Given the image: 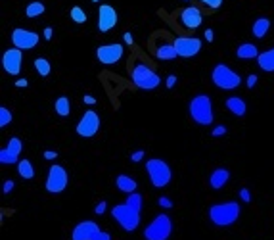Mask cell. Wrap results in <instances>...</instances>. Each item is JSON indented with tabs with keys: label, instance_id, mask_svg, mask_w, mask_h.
<instances>
[{
	"label": "cell",
	"instance_id": "1",
	"mask_svg": "<svg viewBox=\"0 0 274 240\" xmlns=\"http://www.w3.org/2000/svg\"><path fill=\"white\" fill-rule=\"evenodd\" d=\"M190 118L196 121L198 125H211L215 121L213 114V104H211V98L207 94H198L190 100Z\"/></svg>",
	"mask_w": 274,
	"mask_h": 240
},
{
	"label": "cell",
	"instance_id": "2",
	"mask_svg": "<svg viewBox=\"0 0 274 240\" xmlns=\"http://www.w3.org/2000/svg\"><path fill=\"white\" fill-rule=\"evenodd\" d=\"M240 206L238 202H222V204H213L209 208V219L217 227H230L238 221L240 217Z\"/></svg>",
	"mask_w": 274,
	"mask_h": 240
},
{
	"label": "cell",
	"instance_id": "3",
	"mask_svg": "<svg viewBox=\"0 0 274 240\" xmlns=\"http://www.w3.org/2000/svg\"><path fill=\"white\" fill-rule=\"evenodd\" d=\"M211 79H213V85L217 89L222 90H232L238 89L240 83H242V77L232 71L226 63H217L213 67V73H211Z\"/></svg>",
	"mask_w": 274,
	"mask_h": 240
},
{
	"label": "cell",
	"instance_id": "4",
	"mask_svg": "<svg viewBox=\"0 0 274 240\" xmlns=\"http://www.w3.org/2000/svg\"><path fill=\"white\" fill-rule=\"evenodd\" d=\"M146 171H148L150 180H152V184L155 188L167 186L171 182V177H173L171 167L167 165V161L165 160H159V158H152V160L146 161Z\"/></svg>",
	"mask_w": 274,
	"mask_h": 240
},
{
	"label": "cell",
	"instance_id": "5",
	"mask_svg": "<svg viewBox=\"0 0 274 240\" xmlns=\"http://www.w3.org/2000/svg\"><path fill=\"white\" fill-rule=\"evenodd\" d=\"M173 233V221L167 213H159L144 231L146 240H169Z\"/></svg>",
	"mask_w": 274,
	"mask_h": 240
},
{
	"label": "cell",
	"instance_id": "6",
	"mask_svg": "<svg viewBox=\"0 0 274 240\" xmlns=\"http://www.w3.org/2000/svg\"><path fill=\"white\" fill-rule=\"evenodd\" d=\"M111 215H113V219L121 225L123 231L132 233V231H136L138 225H140V211L130 208L128 204H117V206L111 210Z\"/></svg>",
	"mask_w": 274,
	"mask_h": 240
},
{
	"label": "cell",
	"instance_id": "7",
	"mask_svg": "<svg viewBox=\"0 0 274 240\" xmlns=\"http://www.w3.org/2000/svg\"><path fill=\"white\" fill-rule=\"evenodd\" d=\"M130 77H132V83L142 90H153L159 85V75L153 71L152 67H148L144 63H138L130 71Z\"/></svg>",
	"mask_w": 274,
	"mask_h": 240
},
{
	"label": "cell",
	"instance_id": "8",
	"mask_svg": "<svg viewBox=\"0 0 274 240\" xmlns=\"http://www.w3.org/2000/svg\"><path fill=\"white\" fill-rule=\"evenodd\" d=\"M67 171L58 165V163H54L50 169H48V177H46V190L50 192V194H60L65 190V186H67Z\"/></svg>",
	"mask_w": 274,
	"mask_h": 240
},
{
	"label": "cell",
	"instance_id": "9",
	"mask_svg": "<svg viewBox=\"0 0 274 240\" xmlns=\"http://www.w3.org/2000/svg\"><path fill=\"white\" fill-rule=\"evenodd\" d=\"M98 131H100V116L94 110L85 112V116L77 123V135L83 139H92Z\"/></svg>",
	"mask_w": 274,
	"mask_h": 240
},
{
	"label": "cell",
	"instance_id": "10",
	"mask_svg": "<svg viewBox=\"0 0 274 240\" xmlns=\"http://www.w3.org/2000/svg\"><path fill=\"white\" fill-rule=\"evenodd\" d=\"M117 20H119V16L111 4H100V8H98V29H100V33L111 31L117 25Z\"/></svg>",
	"mask_w": 274,
	"mask_h": 240
},
{
	"label": "cell",
	"instance_id": "11",
	"mask_svg": "<svg viewBox=\"0 0 274 240\" xmlns=\"http://www.w3.org/2000/svg\"><path fill=\"white\" fill-rule=\"evenodd\" d=\"M21 63H23V50L19 48H8L2 54V67L8 75H18L21 71Z\"/></svg>",
	"mask_w": 274,
	"mask_h": 240
},
{
	"label": "cell",
	"instance_id": "12",
	"mask_svg": "<svg viewBox=\"0 0 274 240\" xmlns=\"http://www.w3.org/2000/svg\"><path fill=\"white\" fill-rule=\"evenodd\" d=\"M173 44L181 58H194L201 50V40L196 37H179Z\"/></svg>",
	"mask_w": 274,
	"mask_h": 240
},
{
	"label": "cell",
	"instance_id": "13",
	"mask_svg": "<svg viewBox=\"0 0 274 240\" xmlns=\"http://www.w3.org/2000/svg\"><path fill=\"white\" fill-rule=\"evenodd\" d=\"M12 42H14V48H19V50H31L38 44V35L35 31L29 29H14L12 33Z\"/></svg>",
	"mask_w": 274,
	"mask_h": 240
},
{
	"label": "cell",
	"instance_id": "14",
	"mask_svg": "<svg viewBox=\"0 0 274 240\" xmlns=\"http://www.w3.org/2000/svg\"><path fill=\"white\" fill-rule=\"evenodd\" d=\"M96 58L106 63V65H111V63H117L123 58V46L121 44H104L96 50Z\"/></svg>",
	"mask_w": 274,
	"mask_h": 240
},
{
	"label": "cell",
	"instance_id": "15",
	"mask_svg": "<svg viewBox=\"0 0 274 240\" xmlns=\"http://www.w3.org/2000/svg\"><path fill=\"white\" fill-rule=\"evenodd\" d=\"M201 20H203V16H201L200 8H196V6H188L181 12V21L186 29H198L201 25Z\"/></svg>",
	"mask_w": 274,
	"mask_h": 240
},
{
	"label": "cell",
	"instance_id": "16",
	"mask_svg": "<svg viewBox=\"0 0 274 240\" xmlns=\"http://www.w3.org/2000/svg\"><path fill=\"white\" fill-rule=\"evenodd\" d=\"M100 231V227L94 223V221H81L75 229H73V235L71 240H92V237Z\"/></svg>",
	"mask_w": 274,
	"mask_h": 240
},
{
	"label": "cell",
	"instance_id": "17",
	"mask_svg": "<svg viewBox=\"0 0 274 240\" xmlns=\"http://www.w3.org/2000/svg\"><path fill=\"white\" fill-rule=\"evenodd\" d=\"M228 179H230V171L224 169V167H219V169H215L213 173H211L209 184H211V188L219 190V188H222V186L228 182Z\"/></svg>",
	"mask_w": 274,
	"mask_h": 240
},
{
	"label": "cell",
	"instance_id": "18",
	"mask_svg": "<svg viewBox=\"0 0 274 240\" xmlns=\"http://www.w3.org/2000/svg\"><path fill=\"white\" fill-rule=\"evenodd\" d=\"M226 110H228L230 114H234L236 118H244L245 112H247V106H245V102L240 96H230V98L226 100Z\"/></svg>",
	"mask_w": 274,
	"mask_h": 240
},
{
	"label": "cell",
	"instance_id": "19",
	"mask_svg": "<svg viewBox=\"0 0 274 240\" xmlns=\"http://www.w3.org/2000/svg\"><path fill=\"white\" fill-rule=\"evenodd\" d=\"M259 50H257V46L255 44H251V42H244V44H240L238 46V50H236V56L240 58V60H257L259 58Z\"/></svg>",
	"mask_w": 274,
	"mask_h": 240
},
{
	"label": "cell",
	"instance_id": "20",
	"mask_svg": "<svg viewBox=\"0 0 274 240\" xmlns=\"http://www.w3.org/2000/svg\"><path fill=\"white\" fill-rule=\"evenodd\" d=\"M257 63H259V67H261L263 71L273 73L274 71V48L261 52V54H259V58H257Z\"/></svg>",
	"mask_w": 274,
	"mask_h": 240
},
{
	"label": "cell",
	"instance_id": "21",
	"mask_svg": "<svg viewBox=\"0 0 274 240\" xmlns=\"http://www.w3.org/2000/svg\"><path fill=\"white\" fill-rule=\"evenodd\" d=\"M115 184H117V188L125 192V194H132V192H136V180L132 179V177H128V175H119L117 179H115Z\"/></svg>",
	"mask_w": 274,
	"mask_h": 240
},
{
	"label": "cell",
	"instance_id": "22",
	"mask_svg": "<svg viewBox=\"0 0 274 240\" xmlns=\"http://www.w3.org/2000/svg\"><path fill=\"white\" fill-rule=\"evenodd\" d=\"M271 29V20L269 18H259V20H255V23H253V37H257V39H263L267 33Z\"/></svg>",
	"mask_w": 274,
	"mask_h": 240
},
{
	"label": "cell",
	"instance_id": "23",
	"mask_svg": "<svg viewBox=\"0 0 274 240\" xmlns=\"http://www.w3.org/2000/svg\"><path fill=\"white\" fill-rule=\"evenodd\" d=\"M155 56H157V60H175L177 56H179V52H177V48H175V44H161L159 48H157V52H155Z\"/></svg>",
	"mask_w": 274,
	"mask_h": 240
},
{
	"label": "cell",
	"instance_id": "24",
	"mask_svg": "<svg viewBox=\"0 0 274 240\" xmlns=\"http://www.w3.org/2000/svg\"><path fill=\"white\" fill-rule=\"evenodd\" d=\"M54 110H56V114H58L60 118H67V116L71 114L69 98H67V96H60V98L56 100V104H54Z\"/></svg>",
	"mask_w": 274,
	"mask_h": 240
},
{
	"label": "cell",
	"instance_id": "25",
	"mask_svg": "<svg viewBox=\"0 0 274 240\" xmlns=\"http://www.w3.org/2000/svg\"><path fill=\"white\" fill-rule=\"evenodd\" d=\"M18 173L23 177V179H33L35 177V169H33V163H31L29 160H19V163H18Z\"/></svg>",
	"mask_w": 274,
	"mask_h": 240
},
{
	"label": "cell",
	"instance_id": "26",
	"mask_svg": "<svg viewBox=\"0 0 274 240\" xmlns=\"http://www.w3.org/2000/svg\"><path fill=\"white\" fill-rule=\"evenodd\" d=\"M44 10H46L44 4L38 2V0H35V2L27 4V8H25V16H27V18H38V16L44 14Z\"/></svg>",
	"mask_w": 274,
	"mask_h": 240
},
{
	"label": "cell",
	"instance_id": "27",
	"mask_svg": "<svg viewBox=\"0 0 274 240\" xmlns=\"http://www.w3.org/2000/svg\"><path fill=\"white\" fill-rule=\"evenodd\" d=\"M0 163H2V165H14V163H19L18 154L12 152L10 148H2V150H0Z\"/></svg>",
	"mask_w": 274,
	"mask_h": 240
},
{
	"label": "cell",
	"instance_id": "28",
	"mask_svg": "<svg viewBox=\"0 0 274 240\" xmlns=\"http://www.w3.org/2000/svg\"><path fill=\"white\" fill-rule=\"evenodd\" d=\"M35 69L40 77H48L50 75V61L44 60V58H37L35 60Z\"/></svg>",
	"mask_w": 274,
	"mask_h": 240
},
{
	"label": "cell",
	"instance_id": "29",
	"mask_svg": "<svg viewBox=\"0 0 274 240\" xmlns=\"http://www.w3.org/2000/svg\"><path fill=\"white\" fill-rule=\"evenodd\" d=\"M69 16H71V20L75 21V23H87V12L81 8V6H73L71 8V12H69Z\"/></svg>",
	"mask_w": 274,
	"mask_h": 240
},
{
	"label": "cell",
	"instance_id": "30",
	"mask_svg": "<svg viewBox=\"0 0 274 240\" xmlns=\"http://www.w3.org/2000/svg\"><path fill=\"white\" fill-rule=\"evenodd\" d=\"M125 204H128L130 208H134V210H142V196L140 194H136V192H132V194H128L127 196V202Z\"/></svg>",
	"mask_w": 274,
	"mask_h": 240
},
{
	"label": "cell",
	"instance_id": "31",
	"mask_svg": "<svg viewBox=\"0 0 274 240\" xmlns=\"http://www.w3.org/2000/svg\"><path fill=\"white\" fill-rule=\"evenodd\" d=\"M8 123H12V112L8 108H0V127H6Z\"/></svg>",
	"mask_w": 274,
	"mask_h": 240
},
{
	"label": "cell",
	"instance_id": "32",
	"mask_svg": "<svg viewBox=\"0 0 274 240\" xmlns=\"http://www.w3.org/2000/svg\"><path fill=\"white\" fill-rule=\"evenodd\" d=\"M6 148H10V150L16 152V154L19 156V152H21V148H23V144H21V140H19L18 137H14V139H10V142H8Z\"/></svg>",
	"mask_w": 274,
	"mask_h": 240
},
{
	"label": "cell",
	"instance_id": "33",
	"mask_svg": "<svg viewBox=\"0 0 274 240\" xmlns=\"http://www.w3.org/2000/svg\"><path fill=\"white\" fill-rule=\"evenodd\" d=\"M157 204H159L161 208H165V210H171V208H173V202H171L167 196H161V198L157 200Z\"/></svg>",
	"mask_w": 274,
	"mask_h": 240
},
{
	"label": "cell",
	"instance_id": "34",
	"mask_svg": "<svg viewBox=\"0 0 274 240\" xmlns=\"http://www.w3.org/2000/svg\"><path fill=\"white\" fill-rule=\"evenodd\" d=\"M200 2H203L205 6H209L211 10H217V8H220L222 6V0H200Z\"/></svg>",
	"mask_w": 274,
	"mask_h": 240
},
{
	"label": "cell",
	"instance_id": "35",
	"mask_svg": "<svg viewBox=\"0 0 274 240\" xmlns=\"http://www.w3.org/2000/svg\"><path fill=\"white\" fill-rule=\"evenodd\" d=\"M92 240H111V235L106 233V231H98V233L92 237Z\"/></svg>",
	"mask_w": 274,
	"mask_h": 240
},
{
	"label": "cell",
	"instance_id": "36",
	"mask_svg": "<svg viewBox=\"0 0 274 240\" xmlns=\"http://www.w3.org/2000/svg\"><path fill=\"white\" fill-rule=\"evenodd\" d=\"M211 135H213V137H222V135H226V127H224V125H217Z\"/></svg>",
	"mask_w": 274,
	"mask_h": 240
},
{
	"label": "cell",
	"instance_id": "37",
	"mask_svg": "<svg viewBox=\"0 0 274 240\" xmlns=\"http://www.w3.org/2000/svg\"><path fill=\"white\" fill-rule=\"evenodd\" d=\"M2 190H4V194L12 192V190H14V180H6V182H4V186H2Z\"/></svg>",
	"mask_w": 274,
	"mask_h": 240
},
{
	"label": "cell",
	"instance_id": "38",
	"mask_svg": "<svg viewBox=\"0 0 274 240\" xmlns=\"http://www.w3.org/2000/svg\"><path fill=\"white\" fill-rule=\"evenodd\" d=\"M257 85V75H249L247 77V89H253Z\"/></svg>",
	"mask_w": 274,
	"mask_h": 240
},
{
	"label": "cell",
	"instance_id": "39",
	"mask_svg": "<svg viewBox=\"0 0 274 240\" xmlns=\"http://www.w3.org/2000/svg\"><path fill=\"white\" fill-rule=\"evenodd\" d=\"M106 208H108V204H106V202H100V204H98V206L94 208V211H96L98 215H102V213L106 211Z\"/></svg>",
	"mask_w": 274,
	"mask_h": 240
},
{
	"label": "cell",
	"instance_id": "40",
	"mask_svg": "<svg viewBox=\"0 0 274 240\" xmlns=\"http://www.w3.org/2000/svg\"><path fill=\"white\" fill-rule=\"evenodd\" d=\"M142 158H144V150L134 152V154H132V156H130V160H132V161H140V160H142Z\"/></svg>",
	"mask_w": 274,
	"mask_h": 240
},
{
	"label": "cell",
	"instance_id": "41",
	"mask_svg": "<svg viewBox=\"0 0 274 240\" xmlns=\"http://www.w3.org/2000/svg\"><path fill=\"white\" fill-rule=\"evenodd\" d=\"M240 198H242L244 202H249V200H251V196H249V190H247V188H242V190H240Z\"/></svg>",
	"mask_w": 274,
	"mask_h": 240
},
{
	"label": "cell",
	"instance_id": "42",
	"mask_svg": "<svg viewBox=\"0 0 274 240\" xmlns=\"http://www.w3.org/2000/svg\"><path fill=\"white\" fill-rule=\"evenodd\" d=\"M175 85H177V77L175 75H169L167 77V89H173Z\"/></svg>",
	"mask_w": 274,
	"mask_h": 240
},
{
	"label": "cell",
	"instance_id": "43",
	"mask_svg": "<svg viewBox=\"0 0 274 240\" xmlns=\"http://www.w3.org/2000/svg\"><path fill=\"white\" fill-rule=\"evenodd\" d=\"M56 158H58V152H52V150L44 152V160H56Z\"/></svg>",
	"mask_w": 274,
	"mask_h": 240
},
{
	"label": "cell",
	"instance_id": "44",
	"mask_svg": "<svg viewBox=\"0 0 274 240\" xmlns=\"http://www.w3.org/2000/svg\"><path fill=\"white\" fill-rule=\"evenodd\" d=\"M83 102H85V104H89V106H92V104H96V98H94V96H91V94H85Z\"/></svg>",
	"mask_w": 274,
	"mask_h": 240
},
{
	"label": "cell",
	"instance_id": "45",
	"mask_svg": "<svg viewBox=\"0 0 274 240\" xmlns=\"http://www.w3.org/2000/svg\"><path fill=\"white\" fill-rule=\"evenodd\" d=\"M16 87H18V89H25V87H27V79H18V81H16Z\"/></svg>",
	"mask_w": 274,
	"mask_h": 240
},
{
	"label": "cell",
	"instance_id": "46",
	"mask_svg": "<svg viewBox=\"0 0 274 240\" xmlns=\"http://www.w3.org/2000/svg\"><path fill=\"white\" fill-rule=\"evenodd\" d=\"M205 39H207V42H213V39H215L213 29H207V31H205Z\"/></svg>",
	"mask_w": 274,
	"mask_h": 240
},
{
	"label": "cell",
	"instance_id": "47",
	"mask_svg": "<svg viewBox=\"0 0 274 240\" xmlns=\"http://www.w3.org/2000/svg\"><path fill=\"white\" fill-rule=\"evenodd\" d=\"M123 39H125V42H127V44H132V42H134V39H132V35H130V33H125V35H123Z\"/></svg>",
	"mask_w": 274,
	"mask_h": 240
},
{
	"label": "cell",
	"instance_id": "48",
	"mask_svg": "<svg viewBox=\"0 0 274 240\" xmlns=\"http://www.w3.org/2000/svg\"><path fill=\"white\" fill-rule=\"evenodd\" d=\"M44 39H46V40L52 39V27H46V29H44Z\"/></svg>",
	"mask_w": 274,
	"mask_h": 240
},
{
	"label": "cell",
	"instance_id": "49",
	"mask_svg": "<svg viewBox=\"0 0 274 240\" xmlns=\"http://www.w3.org/2000/svg\"><path fill=\"white\" fill-rule=\"evenodd\" d=\"M92 2H100V0H92Z\"/></svg>",
	"mask_w": 274,
	"mask_h": 240
}]
</instances>
